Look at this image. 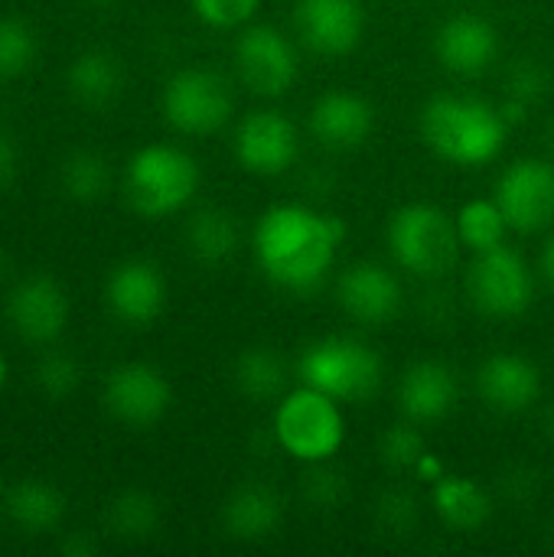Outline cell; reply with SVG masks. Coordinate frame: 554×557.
I'll list each match as a JSON object with an SVG mask.
<instances>
[{
  "label": "cell",
  "mask_w": 554,
  "mask_h": 557,
  "mask_svg": "<svg viewBox=\"0 0 554 557\" xmlns=\"http://www.w3.org/2000/svg\"><path fill=\"white\" fill-rule=\"evenodd\" d=\"M428 454V444H424V437H421V431L415 428V421L411 424H392L385 434H382V441H379V457H382V463L389 467V470H415L418 467V460Z\"/></svg>",
  "instance_id": "cell-33"
},
{
  "label": "cell",
  "mask_w": 554,
  "mask_h": 557,
  "mask_svg": "<svg viewBox=\"0 0 554 557\" xmlns=\"http://www.w3.org/2000/svg\"><path fill=\"white\" fill-rule=\"evenodd\" d=\"M477 392L490 411L519 414L542 395V375L532 359L519 352H493L477 372Z\"/></svg>",
  "instance_id": "cell-18"
},
{
  "label": "cell",
  "mask_w": 554,
  "mask_h": 557,
  "mask_svg": "<svg viewBox=\"0 0 554 557\" xmlns=\"http://www.w3.org/2000/svg\"><path fill=\"white\" fill-rule=\"evenodd\" d=\"M274 437L284 454L304 463L330 460L346 441V418L340 401L304 385L287 392L274 411Z\"/></svg>",
  "instance_id": "cell-6"
},
{
  "label": "cell",
  "mask_w": 554,
  "mask_h": 557,
  "mask_svg": "<svg viewBox=\"0 0 554 557\" xmlns=\"http://www.w3.org/2000/svg\"><path fill=\"white\" fill-rule=\"evenodd\" d=\"M20 173V147L10 131L0 127V189H7Z\"/></svg>",
  "instance_id": "cell-37"
},
{
  "label": "cell",
  "mask_w": 554,
  "mask_h": 557,
  "mask_svg": "<svg viewBox=\"0 0 554 557\" xmlns=\"http://www.w3.org/2000/svg\"><path fill=\"white\" fill-rule=\"evenodd\" d=\"M189 7L206 26L235 29V26H245L258 13L261 0H189Z\"/></svg>",
  "instance_id": "cell-35"
},
{
  "label": "cell",
  "mask_w": 554,
  "mask_h": 557,
  "mask_svg": "<svg viewBox=\"0 0 554 557\" xmlns=\"http://www.w3.org/2000/svg\"><path fill=\"white\" fill-rule=\"evenodd\" d=\"M509 121L503 108L473 95H434L421 111V137L454 166H483L503 153Z\"/></svg>",
  "instance_id": "cell-2"
},
{
  "label": "cell",
  "mask_w": 554,
  "mask_h": 557,
  "mask_svg": "<svg viewBox=\"0 0 554 557\" xmlns=\"http://www.w3.org/2000/svg\"><path fill=\"white\" fill-rule=\"evenodd\" d=\"M389 248L402 271L434 281L454 268L464 245L454 215L431 202H408L389 219Z\"/></svg>",
  "instance_id": "cell-4"
},
{
  "label": "cell",
  "mask_w": 554,
  "mask_h": 557,
  "mask_svg": "<svg viewBox=\"0 0 554 557\" xmlns=\"http://www.w3.org/2000/svg\"><path fill=\"white\" fill-rule=\"evenodd\" d=\"M33 382H36V388H39L46 398L62 401V398H69V395L78 388V382H82V369H78L75 356L59 352V349H49V352H42V359L36 362V369H33Z\"/></svg>",
  "instance_id": "cell-32"
},
{
  "label": "cell",
  "mask_w": 554,
  "mask_h": 557,
  "mask_svg": "<svg viewBox=\"0 0 554 557\" xmlns=\"http://www.w3.org/2000/svg\"><path fill=\"white\" fill-rule=\"evenodd\" d=\"M62 552H65V555H95V552H98V545H95V542H91V539H85V535H82V532H75V535H69V539H65V542H62Z\"/></svg>",
  "instance_id": "cell-39"
},
{
  "label": "cell",
  "mask_w": 554,
  "mask_h": 557,
  "mask_svg": "<svg viewBox=\"0 0 554 557\" xmlns=\"http://www.w3.org/2000/svg\"><path fill=\"white\" fill-rule=\"evenodd\" d=\"M101 401L108 414L127 428H153L173 401L167 375L150 362H124L108 372Z\"/></svg>",
  "instance_id": "cell-11"
},
{
  "label": "cell",
  "mask_w": 554,
  "mask_h": 557,
  "mask_svg": "<svg viewBox=\"0 0 554 557\" xmlns=\"http://www.w3.org/2000/svg\"><path fill=\"white\" fill-rule=\"evenodd\" d=\"M379 525L389 535H408L418 525V503L408 493H385L379 499Z\"/></svg>",
  "instance_id": "cell-36"
},
{
  "label": "cell",
  "mask_w": 554,
  "mask_h": 557,
  "mask_svg": "<svg viewBox=\"0 0 554 557\" xmlns=\"http://www.w3.org/2000/svg\"><path fill=\"white\" fill-rule=\"evenodd\" d=\"M3 382H7V359L0 356V388H3Z\"/></svg>",
  "instance_id": "cell-42"
},
{
  "label": "cell",
  "mask_w": 554,
  "mask_h": 557,
  "mask_svg": "<svg viewBox=\"0 0 554 557\" xmlns=\"http://www.w3.org/2000/svg\"><path fill=\"white\" fill-rule=\"evenodd\" d=\"M431 499H434L441 522L454 532H477L493 512L487 490L480 483H473L467 476H454V473H444L434 483Z\"/></svg>",
  "instance_id": "cell-24"
},
{
  "label": "cell",
  "mask_w": 554,
  "mask_h": 557,
  "mask_svg": "<svg viewBox=\"0 0 554 557\" xmlns=\"http://www.w3.org/2000/svg\"><path fill=\"white\" fill-rule=\"evenodd\" d=\"M549 91V72L545 65H539L535 59H519L506 78V101L500 104L509 127L519 124Z\"/></svg>",
  "instance_id": "cell-30"
},
{
  "label": "cell",
  "mask_w": 554,
  "mask_h": 557,
  "mask_svg": "<svg viewBox=\"0 0 554 557\" xmlns=\"http://www.w3.org/2000/svg\"><path fill=\"white\" fill-rule=\"evenodd\" d=\"M196 189L199 166L186 150L173 144H147L134 150L124 166V196L144 219H163L186 209Z\"/></svg>",
  "instance_id": "cell-3"
},
{
  "label": "cell",
  "mask_w": 554,
  "mask_h": 557,
  "mask_svg": "<svg viewBox=\"0 0 554 557\" xmlns=\"http://www.w3.org/2000/svg\"><path fill=\"white\" fill-rule=\"evenodd\" d=\"M304 385L343 401H369L382 385V359L353 336H327L310 343L297 359Z\"/></svg>",
  "instance_id": "cell-5"
},
{
  "label": "cell",
  "mask_w": 554,
  "mask_h": 557,
  "mask_svg": "<svg viewBox=\"0 0 554 557\" xmlns=\"http://www.w3.org/2000/svg\"><path fill=\"white\" fill-rule=\"evenodd\" d=\"M467 297L483 317H522L532 304V271L506 242L473 255L467 268Z\"/></svg>",
  "instance_id": "cell-7"
},
{
  "label": "cell",
  "mask_w": 554,
  "mask_h": 557,
  "mask_svg": "<svg viewBox=\"0 0 554 557\" xmlns=\"http://www.w3.org/2000/svg\"><path fill=\"white\" fill-rule=\"evenodd\" d=\"M69 95L85 108H104L124 91V69L104 49H85L69 62Z\"/></svg>",
  "instance_id": "cell-23"
},
{
  "label": "cell",
  "mask_w": 554,
  "mask_h": 557,
  "mask_svg": "<svg viewBox=\"0 0 554 557\" xmlns=\"http://www.w3.org/2000/svg\"><path fill=\"white\" fill-rule=\"evenodd\" d=\"M238 222L225 209H199L186 222V248L202 264H222L238 248Z\"/></svg>",
  "instance_id": "cell-26"
},
{
  "label": "cell",
  "mask_w": 554,
  "mask_h": 557,
  "mask_svg": "<svg viewBox=\"0 0 554 557\" xmlns=\"http://www.w3.org/2000/svg\"><path fill=\"white\" fill-rule=\"evenodd\" d=\"M108 310L127 326H150L167 307V281L163 271L147 258L121 261L104 284Z\"/></svg>",
  "instance_id": "cell-15"
},
{
  "label": "cell",
  "mask_w": 554,
  "mask_h": 557,
  "mask_svg": "<svg viewBox=\"0 0 554 557\" xmlns=\"http://www.w3.org/2000/svg\"><path fill=\"white\" fill-rule=\"evenodd\" d=\"M39 52L36 29L23 16H0V78H20Z\"/></svg>",
  "instance_id": "cell-31"
},
{
  "label": "cell",
  "mask_w": 554,
  "mask_h": 557,
  "mask_svg": "<svg viewBox=\"0 0 554 557\" xmlns=\"http://www.w3.org/2000/svg\"><path fill=\"white\" fill-rule=\"evenodd\" d=\"M294 26L307 49L320 55H346L366 33V10L359 0H300Z\"/></svg>",
  "instance_id": "cell-14"
},
{
  "label": "cell",
  "mask_w": 554,
  "mask_h": 557,
  "mask_svg": "<svg viewBox=\"0 0 554 557\" xmlns=\"http://www.w3.org/2000/svg\"><path fill=\"white\" fill-rule=\"evenodd\" d=\"M549 532H552V539H554V516H552V522H549Z\"/></svg>",
  "instance_id": "cell-45"
},
{
  "label": "cell",
  "mask_w": 554,
  "mask_h": 557,
  "mask_svg": "<svg viewBox=\"0 0 554 557\" xmlns=\"http://www.w3.org/2000/svg\"><path fill=\"white\" fill-rule=\"evenodd\" d=\"M7 490H10V483H7L3 473H0V503H3V496H7Z\"/></svg>",
  "instance_id": "cell-43"
},
{
  "label": "cell",
  "mask_w": 554,
  "mask_h": 557,
  "mask_svg": "<svg viewBox=\"0 0 554 557\" xmlns=\"http://www.w3.org/2000/svg\"><path fill=\"white\" fill-rule=\"evenodd\" d=\"M509 228L516 232H542L554 222V166L549 160L529 157L509 163L493 189Z\"/></svg>",
  "instance_id": "cell-10"
},
{
  "label": "cell",
  "mask_w": 554,
  "mask_h": 557,
  "mask_svg": "<svg viewBox=\"0 0 554 557\" xmlns=\"http://www.w3.org/2000/svg\"><path fill=\"white\" fill-rule=\"evenodd\" d=\"M454 222H457L460 245L467 251H473V255L503 245L506 228H509V222H506L496 199H470V202H464L460 212L454 215Z\"/></svg>",
  "instance_id": "cell-28"
},
{
  "label": "cell",
  "mask_w": 554,
  "mask_h": 557,
  "mask_svg": "<svg viewBox=\"0 0 554 557\" xmlns=\"http://www.w3.org/2000/svg\"><path fill=\"white\" fill-rule=\"evenodd\" d=\"M542 424H545V437L554 444V401L545 408V421Z\"/></svg>",
  "instance_id": "cell-41"
},
{
  "label": "cell",
  "mask_w": 554,
  "mask_h": 557,
  "mask_svg": "<svg viewBox=\"0 0 554 557\" xmlns=\"http://www.w3.org/2000/svg\"><path fill=\"white\" fill-rule=\"evenodd\" d=\"M434 52L441 65L454 75H480L500 55V33L490 20L477 13H460L441 23L434 36Z\"/></svg>",
  "instance_id": "cell-19"
},
{
  "label": "cell",
  "mask_w": 554,
  "mask_h": 557,
  "mask_svg": "<svg viewBox=\"0 0 554 557\" xmlns=\"http://www.w3.org/2000/svg\"><path fill=\"white\" fill-rule=\"evenodd\" d=\"M232 55L242 85L255 95L278 98L297 82V49L278 26L255 23L242 29Z\"/></svg>",
  "instance_id": "cell-9"
},
{
  "label": "cell",
  "mask_w": 554,
  "mask_h": 557,
  "mask_svg": "<svg viewBox=\"0 0 554 557\" xmlns=\"http://www.w3.org/2000/svg\"><path fill=\"white\" fill-rule=\"evenodd\" d=\"M343 238L346 225L336 215L300 202H281L258 219L251 248L271 284L307 294L320 287V281L336 264Z\"/></svg>",
  "instance_id": "cell-1"
},
{
  "label": "cell",
  "mask_w": 554,
  "mask_h": 557,
  "mask_svg": "<svg viewBox=\"0 0 554 557\" xmlns=\"http://www.w3.org/2000/svg\"><path fill=\"white\" fill-rule=\"evenodd\" d=\"M415 470H418V476H421V480H428L431 486L447 473V467L441 463V457H438V454H424V457L418 460V467H415Z\"/></svg>",
  "instance_id": "cell-38"
},
{
  "label": "cell",
  "mask_w": 554,
  "mask_h": 557,
  "mask_svg": "<svg viewBox=\"0 0 554 557\" xmlns=\"http://www.w3.org/2000/svg\"><path fill=\"white\" fill-rule=\"evenodd\" d=\"M101 3H108V0H101Z\"/></svg>",
  "instance_id": "cell-46"
},
{
  "label": "cell",
  "mask_w": 554,
  "mask_h": 557,
  "mask_svg": "<svg viewBox=\"0 0 554 557\" xmlns=\"http://www.w3.org/2000/svg\"><path fill=\"white\" fill-rule=\"evenodd\" d=\"M300 153L297 127L281 111H248L235 131V160L255 176L284 173Z\"/></svg>",
  "instance_id": "cell-13"
},
{
  "label": "cell",
  "mask_w": 554,
  "mask_h": 557,
  "mask_svg": "<svg viewBox=\"0 0 554 557\" xmlns=\"http://www.w3.org/2000/svg\"><path fill=\"white\" fill-rule=\"evenodd\" d=\"M336 297H340V307L353 320L369 323V326H382L402 307V284L389 268L372 264V261H359L340 274Z\"/></svg>",
  "instance_id": "cell-17"
},
{
  "label": "cell",
  "mask_w": 554,
  "mask_h": 557,
  "mask_svg": "<svg viewBox=\"0 0 554 557\" xmlns=\"http://www.w3.org/2000/svg\"><path fill=\"white\" fill-rule=\"evenodd\" d=\"M235 388L251 401H281L287 395V362L271 346L245 349L232 366Z\"/></svg>",
  "instance_id": "cell-25"
},
{
  "label": "cell",
  "mask_w": 554,
  "mask_h": 557,
  "mask_svg": "<svg viewBox=\"0 0 554 557\" xmlns=\"http://www.w3.org/2000/svg\"><path fill=\"white\" fill-rule=\"evenodd\" d=\"M104 525L114 539L144 542L160 529V503L147 490H124L108 503Z\"/></svg>",
  "instance_id": "cell-27"
},
{
  "label": "cell",
  "mask_w": 554,
  "mask_h": 557,
  "mask_svg": "<svg viewBox=\"0 0 554 557\" xmlns=\"http://www.w3.org/2000/svg\"><path fill=\"white\" fill-rule=\"evenodd\" d=\"M542 274H545L549 287L554 290V235L545 242V248H542Z\"/></svg>",
  "instance_id": "cell-40"
},
{
  "label": "cell",
  "mask_w": 554,
  "mask_h": 557,
  "mask_svg": "<svg viewBox=\"0 0 554 557\" xmlns=\"http://www.w3.org/2000/svg\"><path fill=\"white\" fill-rule=\"evenodd\" d=\"M3 509L26 535H49L65 519V496L46 480H20L7 490Z\"/></svg>",
  "instance_id": "cell-22"
},
{
  "label": "cell",
  "mask_w": 554,
  "mask_h": 557,
  "mask_svg": "<svg viewBox=\"0 0 554 557\" xmlns=\"http://www.w3.org/2000/svg\"><path fill=\"white\" fill-rule=\"evenodd\" d=\"M7 320L26 343L49 346L65 333L69 297L56 277L26 274L7 294Z\"/></svg>",
  "instance_id": "cell-12"
},
{
  "label": "cell",
  "mask_w": 554,
  "mask_h": 557,
  "mask_svg": "<svg viewBox=\"0 0 554 557\" xmlns=\"http://www.w3.org/2000/svg\"><path fill=\"white\" fill-rule=\"evenodd\" d=\"M310 131L327 150H356L376 131V108L356 91L330 88L310 108Z\"/></svg>",
  "instance_id": "cell-16"
},
{
  "label": "cell",
  "mask_w": 554,
  "mask_h": 557,
  "mask_svg": "<svg viewBox=\"0 0 554 557\" xmlns=\"http://www.w3.org/2000/svg\"><path fill=\"white\" fill-rule=\"evenodd\" d=\"M349 486H346V476L333 467L323 463H310V473L304 476V499L313 506V509H336L343 506Z\"/></svg>",
  "instance_id": "cell-34"
},
{
  "label": "cell",
  "mask_w": 554,
  "mask_h": 557,
  "mask_svg": "<svg viewBox=\"0 0 554 557\" xmlns=\"http://www.w3.org/2000/svg\"><path fill=\"white\" fill-rule=\"evenodd\" d=\"M281 496L264 483H242L222 506V529L238 542H261L281 529Z\"/></svg>",
  "instance_id": "cell-21"
},
{
  "label": "cell",
  "mask_w": 554,
  "mask_h": 557,
  "mask_svg": "<svg viewBox=\"0 0 554 557\" xmlns=\"http://www.w3.org/2000/svg\"><path fill=\"white\" fill-rule=\"evenodd\" d=\"M62 193L75 202H98L111 189V166L98 150H75L59 170Z\"/></svg>",
  "instance_id": "cell-29"
},
{
  "label": "cell",
  "mask_w": 554,
  "mask_h": 557,
  "mask_svg": "<svg viewBox=\"0 0 554 557\" xmlns=\"http://www.w3.org/2000/svg\"><path fill=\"white\" fill-rule=\"evenodd\" d=\"M549 147H552V153H554V121L549 124Z\"/></svg>",
  "instance_id": "cell-44"
},
{
  "label": "cell",
  "mask_w": 554,
  "mask_h": 557,
  "mask_svg": "<svg viewBox=\"0 0 554 557\" xmlns=\"http://www.w3.org/2000/svg\"><path fill=\"white\" fill-rule=\"evenodd\" d=\"M163 117L180 134H212L229 124L235 98L229 82L212 69H180L163 85Z\"/></svg>",
  "instance_id": "cell-8"
},
{
  "label": "cell",
  "mask_w": 554,
  "mask_h": 557,
  "mask_svg": "<svg viewBox=\"0 0 554 557\" xmlns=\"http://www.w3.org/2000/svg\"><path fill=\"white\" fill-rule=\"evenodd\" d=\"M457 398H460L457 375L451 366H444L438 359H421V362L408 366L398 382V405H402L405 418L415 424L447 418L454 411Z\"/></svg>",
  "instance_id": "cell-20"
}]
</instances>
